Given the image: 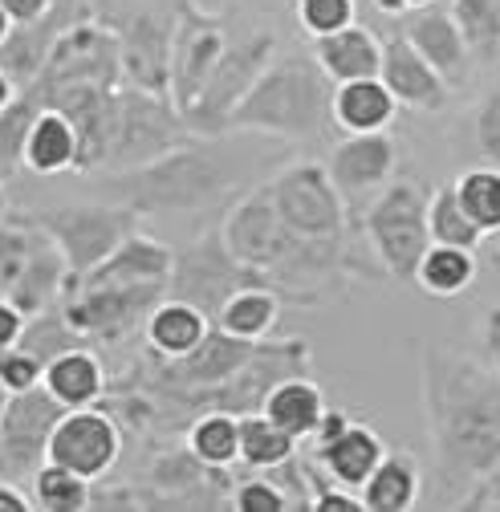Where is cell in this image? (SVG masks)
<instances>
[{"instance_id":"6da1fadb","label":"cell","mask_w":500,"mask_h":512,"mask_svg":"<svg viewBox=\"0 0 500 512\" xmlns=\"http://www.w3.org/2000/svg\"><path fill=\"white\" fill-rule=\"evenodd\" d=\"M423 403L444 476L480 484L500 472V366H480L448 346H427Z\"/></svg>"},{"instance_id":"7a4b0ae2","label":"cell","mask_w":500,"mask_h":512,"mask_svg":"<svg viewBox=\"0 0 500 512\" xmlns=\"http://www.w3.org/2000/svg\"><path fill=\"white\" fill-rule=\"evenodd\" d=\"M334 82L301 57H285L261 74V82L244 94V102L228 114L232 126L244 131H273L289 139H318L322 126L334 122L330 114Z\"/></svg>"},{"instance_id":"3957f363","label":"cell","mask_w":500,"mask_h":512,"mask_svg":"<svg viewBox=\"0 0 500 512\" xmlns=\"http://www.w3.org/2000/svg\"><path fill=\"white\" fill-rule=\"evenodd\" d=\"M427 204L431 191L419 179H391L379 196L366 204V240L379 252V265H387L391 277L415 281V269L423 252L431 248L427 232Z\"/></svg>"},{"instance_id":"277c9868","label":"cell","mask_w":500,"mask_h":512,"mask_svg":"<svg viewBox=\"0 0 500 512\" xmlns=\"http://www.w3.org/2000/svg\"><path fill=\"white\" fill-rule=\"evenodd\" d=\"M269 196L281 212V220L301 236V240H314V244H330L342 236L346 224V200L342 191L334 187L330 171L318 163H297L289 171H281L269 183Z\"/></svg>"},{"instance_id":"5b68a950","label":"cell","mask_w":500,"mask_h":512,"mask_svg":"<svg viewBox=\"0 0 500 512\" xmlns=\"http://www.w3.org/2000/svg\"><path fill=\"white\" fill-rule=\"evenodd\" d=\"M224 248L236 256L240 265L253 269H273V265H289L297 252L318 248L314 240H301L277 212L269 187L248 196L224 224Z\"/></svg>"},{"instance_id":"8992f818","label":"cell","mask_w":500,"mask_h":512,"mask_svg":"<svg viewBox=\"0 0 500 512\" xmlns=\"http://www.w3.org/2000/svg\"><path fill=\"white\" fill-rule=\"evenodd\" d=\"M61 415L66 407L45 391V382L13 395L0 415V476H33L45 464V447Z\"/></svg>"},{"instance_id":"52a82bcc","label":"cell","mask_w":500,"mask_h":512,"mask_svg":"<svg viewBox=\"0 0 500 512\" xmlns=\"http://www.w3.org/2000/svg\"><path fill=\"white\" fill-rule=\"evenodd\" d=\"M118 452H122L118 423L94 407H74L57 419L49 447H45V460L66 464L86 480H98L118 464Z\"/></svg>"},{"instance_id":"ba28073f","label":"cell","mask_w":500,"mask_h":512,"mask_svg":"<svg viewBox=\"0 0 500 512\" xmlns=\"http://www.w3.org/2000/svg\"><path fill=\"white\" fill-rule=\"evenodd\" d=\"M395 163H399V143L387 131H374V135H342L326 159V171L346 204L366 208L395 179Z\"/></svg>"},{"instance_id":"9c48e42d","label":"cell","mask_w":500,"mask_h":512,"mask_svg":"<svg viewBox=\"0 0 500 512\" xmlns=\"http://www.w3.org/2000/svg\"><path fill=\"white\" fill-rule=\"evenodd\" d=\"M383 86L395 94L399 106L407 110H419V114H435L448 106V94L452 86L440 78V70L431 66V61L407 41V33L391 37L383 45V70H379Z\"/></svg>"},{"instance_id":"30bf717a","label":"cell","mask_w":500,"mask_h":512,"mask_svg":"<svg viewBox=\"0 0 500 512\" xmlns=\"http://www.w3.org/2000/svg\"><path fill=\"white\" fill-rule=\"evenodd\" d=\"M309 53H314L318 70L334 86L338 82H358V78H379V70H383V41L370 29H362L358 21L338 29V33L314 37L309 41Z\"/></svg>"},{"instance_id":"8fae6325","label":"cell","mask_w":500,"mask_h":512,"mask_svg":"<svg viewBox=\"0 0 500 512\" xmlns=\"http://www.w3.org/2000/svg\"><path fill=\"white\" fill-rule=\"evenodd\" d=\"M330 114H334V126L342 135H374V131H391L399 102L383 86V78H358V82L334 86Z\"/></svg>"},{"instance_id":"7c38bea8","label":"cell","mask_w":500,"mask_h":512,"mask_svg":"<svg viewBox=\"0 0 500 512\" xmlns=\"http://www.w3.org/2000/svg\"><path fill=\"white\" fill-rule=\"evenodd\" d=\"M407 41L431 61L440 78L448 86H460L464 74H468V61H472V45H468V33L456 25L452 13H419L411 25H407Z\"/></svg>"},{"instance_id":"4fadbf2b","label":"cell","mask_w":500,"mask_h":512,"mask_svg":"<svg viewBox=\"0 0 500 512\" xmlns=\"http://www.w3.org/2000/svg\"><path fill=\"white\" fill-rule=\"evenodd\" d=\"M383 456H387V443L366 423H350L334 443L318 447V460L330 472V480L342 484V488H354V492L370 480L374 468L383 464Z\"/></svg>"},{"instance_id":"5bb4252c","label":"cell","mask_w":500,"mask_h":512,"mask_svg":"<svg viewBox=\"0 0 500 512\" xmlns=\"http://www.w3.org/2000/svg\"><path fill=\"white\" fill-rule=\"evenodd\" d=\"M82 155V135L66 110H37L25 135V167L37 175H57L74 167Z\"/></svg>"},{"instance_id":"9a60e30c","label":"cell","mask_w":500,"mask_h":512,"mask_svg":"<svg viewBox=\"0 0 500 512\" xmlns=\"http://www.w3.org/2000/svg\"><path fill=\"white\" fill-rule=\"evenodd\" d=\"M208 334H212L208 313L196 301H183V297L155 305L147 317V342L163 358H187Z\"/></svg>"},{"instance_id":"2e32d148","label":"cell","mask_w":500,"mask_h":512,"mask_svg":"<svg viewBox=\"0 0 500 512\" xmlns=\"http://www.w3.org/2000/svg\"><path fill=\"white\" fill-rule=\"evenodd\" d=\"M45 391L66 407V411H74V407H94L98 399H102V387H106V374H102V362L90 354V350H82V346H74V350H66V354H57L53 362H45Z\"/></svg>"},{"instance_id":"e0dca14e","label":"cell","mask_w":500,"mask_h":512,"mask_svg":"<svg viewBox=\"0 0 500 512\" xmlns=\"http://www.w3.org/2000/svg\"><path fill=\"white\" fill-rule=\"evenodd\" d=\"M261 411L301 443V439H314V431L326 415V395L318 382H309V378H285L265 391Z\"/></svg>"},{"instance_id":"ac0fdd59","label":"cell","mask_w":500,"mask_h":512,"mask_svg":"<svg viewBox=\"0 0 500 512\" xmlns=\"http://www.w3.org/2000/svg\"><path fill=\"white\" fill-rule=\"evenodd\" d=\"M358 492L366 500V512H407L419 504L423 468L411 452H387L383 464L370 472V480Z\"/></svg>"},{"instance_id":"d6986e66","label":"cell","mask_w":500,"mask_h":512,"mask_svg":"<svg viewBox=\"0 0 500 512\" xmlns=\"http://www.w3.org/2000/svg\"><path fill=\"white\" fill-rule=\"evenodd\" d=\"M472 281H476V252L456 244H431L415 269V285L427 297H444V301L472 289Z\"/></svg>"},{"instance_id":"ffe728a7","label":"cell","mask_w":500,"mask_h":512,"mask_svg":"<svg viewBox=\"0 0 500 512\" xmlns=\"http://www.w3.org/2000/svg\"><path fill=\"white\" fill-rule=\"evenodd\" d=\"M281 317V301L269 289H236L220 301L216 326L240 342H261Z\"/></svg>"},{"instance_id":"44dd1931","label":"cell","mask_w":500,"mask_h":512,"mask_svg":"<svg viewBox=\"0 0 500 512\" xmlns=\"http://www.w3.org/2000/svg\"><path fill=\"white\" fill-rule=\"evenodd\" d=\"M293 452H297V439L289 431H281L265 411L240 419V464L244 468L273 472V468H285L293 460Z\"/></svg>"},{"instance_id":"7402d4cb","label":"cell","mask_w":500,"mask_h":512,"mask_svg":"<svg viewBox=\"0 0 500 512\" xmlns=\"http://www.w3.org/2000/svg\"><path fill=\"white\" fill-rule=\"evenodd\" d=\"M29 492H33L29 496L33 508H41V512H82V508H90V480L78 476L66 464H53V460H45L29 476Z\"/></svg>"},{"instance_id":"603a6c76","label":"cell","mask_w":500,"mask_h":512,"mask_svg":"<svg viewBox=\"0 0 500 512\" xmlns=\"http://www.w3.org/2000/svg\"><path fill=\"white\" fill-rule=\"evenodd\" d=\"M187 447L204 468H228L240 460V419L228 411H212L196 419V427L187 431Z\"/></svg>"},{"instance_id":"cb8c5ba5","label":"cell","mask_w":500,"mask_h":512,"mask_svg":"<svg viewBox=\"0 0 500 512\" xmlns=\"http://www.w3.org/2000/svg\"><path fill=\"white\" fill-rule=\"evenodd\" d=\"M427 232H431V244H456V248H472V252L488 240L472 224V216L464 212V204H460L452 183L431 196V204H427Z\"/></svg>"},{"instance_id":"d4e9b609","label":"cell","mask_w":500,"mask_h":512,"mask_svg":"<svg viewBox=\"0 0 500 512\" xmlns=\"http://www.w3.org/2000/svg\"><path fill=\"white\" fill-rule=\"evenodd\" d=\"M456 196L464 204V212L472 216V224L484 236H500V167H468L456 183Z\"/></svg>"},{"instance_id":"484cf974","label":"cell","mask_w":500,"mask_h":512,"mask_svg":"<svg viewBox=\"0 0 500 512\" xmlns=\"http://www.w3.org/2000/svg\"><path fill=\"white\" fill-rule=\"evenodd\" d=\"M468 126H472V143H476L480 159L488 167H500V82L480 94V102L472 106Z\"/></svg>"},{"instance_id":"4316f807","label":"cell","mask_w":500,"mask_h":512,"mask_svg":"<svg viewBox=\"0 0 500 512\" xmlns=\"http://www.w3.org/2000/svg\"><path fill=\"white\" fill-rule=\"evenodd\" d=\"M297 21L309 37H326L354 25V0H297Z\"/></svg>"},{"instance_id":"83f0119b","label":"cell","mask_w":500,"mask_h":512,"mask_svg":"<svg viewBox=\"0 0 500 512\" xmlns=\"http://www.w3.org/2000/svg\"><path fill=\"white\" fill-rule=\"evenodd\" d=\"M41 378H45V362L37 354H29L25 346H13V350L0 354V382L9 387V395L41 387Z\"/></svg>"},{"instance_id":"f1b7e54d","label":"cell","mask_w":500,"mask_h":512,"mask_svg":"<svg viewBox=\"0 0 500 512\" xmlns=\"http://www.w3.org/2000/svg\"><path fill=\"white\" fill-rule=\"evenodd\" d=\"M236 508L240 512H285L289 496L273 480H248V484L236 488Z\"/></svg>"},{"instance_id":"f546056e","label":"cell","mask_w":500,"mask_h":512,"mask_svg":"<svg viewBox=\"0 0 500 512\" xmlns=\"http://www.w3.org/2000/svg\"><path fill=\"white\" fill-rule=\"evenodd\" d=\"M305 508H314V512H366V500L354 496V488L338 484V488H318Z\"/></svg>"},{"instance_id":"4dcf8cb0","label":"cell","mask_w":500,"mask_h":512,"mask_svg":"<svg viewBox=\"0 0 500 512\" xmlns=\"http://www.w3.org/2000/svg\"><path fill=\"white\" fill-rule=\"evenodd\" d=\"M25 322H29V317H25V309H21V305L0 301V354L13 350V346H21Z\"/></svg>"},{"instance_id":"1f68e13d","label":"cell","mask_w":500,"mask_h":512,"mask_svg":"<svg viewBox=\"0 0 500 512\" xmlns=\"http://www.w3.org/2000/svg\"><path fill=\"white\" fill-rule=\"evenodd\" d=\"M0 5H5V13L13 17V25L21 29V25H37L45 13H53L57 0H0Z\"/></svg>"},{"instance_id":"d6a6232c","label":"cell","mask_w":500,"mask_h":512,"mask_svg":"<svg viewBox=\"0 0 500 512\" xmlns=\"http://www.w3.org/2000/svg\"><path fill=\"white\" fill-rule=\"evenodd\" d=\"M480 338H484V354L492 366H500V309H488L480 322Z\"/></svg>"},{"instance_id":"836d02e7","label":"cell","mask_w":500,"mask_h":512,"mask_svg":"<svg viewBox=\"0 0 500 512\" xmlns=\"http://www.w3.org/2000/svg\"><path fill=\"white\" fill-rule=\"evenodd\" d=\"M350 423H354V419H350L346 411H326V415H322V423H318V431H314V443H318V447L334 443Z\"/></svg>"},{"instance_id":"e575fe53","label":"cell","mask_w":500,"mask_h":512,"mask_svg":"<svg viewBox=\"0 0 500 512\" xmlns=\"http://www.w3.org/2000/svg\"><path fill=\"white\" fill-rule=\"evenodd\" d=\"M33 500L13 484V480H0V512H29Z\"/></svg>"},{"instance_id":"d590c367","label":"cell","mask_w":500,"mask_h":512,"mask_svg":"<svg viewBox=\"0 0 500 512\" xmlns=\"http://www.w3.org/2000/svg\"><path fill=\"white\" fill-rule=\"evenodd\" d=\"M423 5H431V0H374V9H379V13H387V17H399V13H415V9H423Z\"/></svg>"},{"instance_id":"8d00e7d4","label":"cell","mask_w":500,"mask_h":512,"mask_svg":"<svg viewBox=\"0 0 500 512\" xmlns=\"http://www.w3.org/2000/svg\"><path fill=\"white\" fill-rule=\"evenodd\" d=\"M13 106V78H9V70L0 66V114H5Z\"/></svg>"},{"instance_id":"74e56055","label":"cell","mask_w":500,"mask_h":512,"mask_svg":"<svg viewBox=\"0 0 500 512\" xmlns=\"http://www.w3.org/2000/svg\"><path fill=\"white\" fill-rule=\"evenodd\" d=\"M476 488H484V492H500V472H496V476H488V480H480ZM484 508H500V496H492Z\"/></svg>"},{"instance_id":"f35d334b","label":"cell","mask_w":500,"mask_h":512,"mask_svg":"<svg viewBox=\"0 0 500 512\" xmlns=\"http://www.w3.org/2000/svg\"><path fill=\"white\" fill-rule=\"evenodd\" d=\"M9 33H13V17L5 13V5H0V45L9 41Z\"/></svg>"},{"instance_id":"ab89813d","label":"cell","mask_w":500,"mask_h":512,"mask_svg":"<svg viewBox=\"0 0 500 512\" xmlns=\"http://www.w3.org/2000/svg\"><path fill=\"white\" fill-rule=\"evenodd\" d=\"M9 399H13V395H9V387H5V382H0V415H5V407H9Z\"/></svg>"},{"instance_id":"60d3db41","label":"cell","mask_w":500,"mask_h":512,"mask_svg":"<svg viewBox=\"0 0 500 512\" xmlns=\"http://www.w3.org/2000/svg\"><path fill=\"white\" fill-rule=\"evenodd\" d=\"M5 212H9V204H5V191H0V220H5Z\"/></svg>"}]
</instances>
